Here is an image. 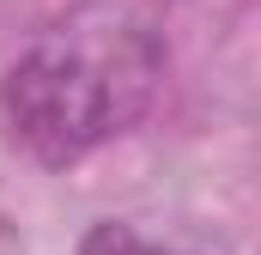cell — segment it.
I'll list each match as a JSON object with an SVG mask.
<instances>
[{
	"mask_svg": "<svg viewBox=\"0 0 261 255\" xmlns=\"http://www.w3.org/2000/svg\"><path fill=\"white\" fill-rule=\"evenodd\" d=\"M164 49L134 12H79L0 73V128L43 170L85 164L110 140H122L158 97Z\"/></svg>",
	"mask_w": 261,
	"mask_h": 255,
	"instance_id": "cell-1",
	"label": "cell"
},
{
	"mask_svg": "<svg viewBox=\"0 0 261 255\" xmlns=\"http://www.w3.org/2000/svg\"><path fill=\"white\" fill-rule=\"evenodd\" d=\"M79 255H189V249H170V243L140 237L128 219H97V225L79 237Z\"/></svg>",
	"mask_w": 261,
	"mask_h": 255,
	"instance_id": "cell-2",
	"label": "cell"
}]
</instances>
